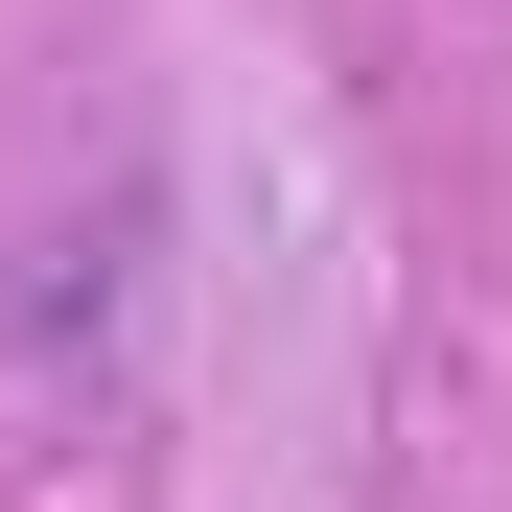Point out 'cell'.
Listing matches in <instances>:
<instances>
[{
	"instance_id": "cell-1",
	"label": "cell",
	"mask_w": 512,
	"mask_h": 512,
	"mask_svg": "<svg viewBox=\"0 0 512 512\" xmlns=\"http://www.w3.org/2000/svg\"><path fill=\"white\" fill-rule=\"evenodd\" d=\"M140 233H163V187H94V233H47V280H0V326H24V350H94Z\"/></svg>"
}]
</instances>
